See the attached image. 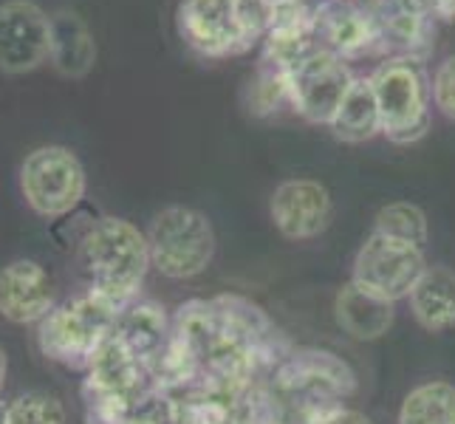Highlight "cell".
Returning a JSON list of instances; mask_svg holds the SVG:
<instances>
[{"label": "cell", "mask_w": 455, "mask_h": 424, "mask_svg": "<svg viewBox=\"0 0 455 424\" xmlns=\"http://www.w3.org/2000/svg\"><path fill=\"white\" fill-rule=\"evenodd\" d=\"M382 114V133L396 145H413L430 131L433 83L416 57L396 54L371 74Z\"/></svg>", "instance_id": "obj_4"}, {"label": "cell", "mask_w": 455, "mask_h": 424, "mask_svg": "<svg viewBox=\"0 0 455 424\" xmlns=\"http://www.w3.org/2000/svg\"><path fill=\"white\" fill-rule=\"evenodd\" d=\"M277 232L289 241H311L328 229L334 218L331 193L320 181L289 179L272 193L269 204Z\"/></svg>", "instance_id": "obj_11"}, {"label": "cell", "mask_w": 455, "mask_h": 424, "mask_svg": "<svg viewBox=\"0 0 455 424\" xmlns=\"http://www.w3.org/2000/svg\"><path fill=\"white\" fill-rule=\"evenodd\" d=\"M328 128L339 141H348V145H359V141H368L376 133H382V114L371 76H356Z\"/></svg>", "instance_id": "obj_18"}, {"label": "cell", "mask_w": 455, "mask_h": 424, "mask_svg": "<svg viewBox=\"0 0 455 424\" xmlns=\"http://www.w3.org/2000/svg\"><path fill=\"white\" fill-rule=\"evenodd\" d=\"M97 60V43L80 14L60 9L52 18V66L62 76H85Z\"/></svg>", "instance_id": "obj_17"}, {"label": "cell", "mask_w": 455, "mask_h": 424, "mask_svg": "<svg viewBox=\"0 0 455 424\" xmlns=\"http://www.w3.org/2000/svg\"><path fill=\"white\" fill-rule=\"evenodd\" d=\"M411 311L421 328L438 334L455 325V269L427 266L411 292Z\"/></svg>", "instance_id": "obj_16"}, {"label": "cell", "mask_w": 455, "mask_h": 424, "mask_svg": "<svg viewBox=\"0 0 455 424\" xmlns=\"http://www.w3.org/2000/svg\"><path fill=\"white\" fill-rule=\"evenodd\" d=\"M433 102L444 116L455 119V54L435 68L433 76Z\"/></svg>", "instance_id": "obj_23"}, {"label": "cell", "mask_w": 455, "mask_h": 424, "mask_svg": "<svg viewBox=\"0 0 455 424\" xmlns=\"http://www.w3.org/2000/svg\"><path fill=\"white\" fill-rule=\"evenodd\" d=\"M57 306L54 280L37 260H12L0 269V317L14 325H37Z\"/></svg>", "instance_id": "obj_12"}, {"label": "cell", "mask_w": 455, "mask_h": 424, "mask_svg": "<svg viewBox=\"0 0 455 424\" xmlns=\"http://www.w3.org/2000/svg\"><path fill=\"white\" fill-rule=\"evenodd\" d=\"M286 80L289 100L297 114L314 124H331L337 108L342 105L356 76L337 52L320 45V49L291 62L286 68Z\"/></svg>", "instance_id": "obj_7"}, {"label": "cell", "mask_w": 455, "mask_h": 424, "mask_svg": "<svg viewBox=\"0 0 455 424\" xmlns=\"http://www.w3.org/2000/svg\"><path fill=\"white\" fill-rule=\"evenodd\" d=\"M283 105H291L286 68H280L277 62L263 60L258 76L249 85V111L255 116H272Z\"/></svg>", "instance_id": "obj_21"}, {"label": "cell", "mask_w": 455, "mask_h": 424, "mask_svg": "<svg viewBox=\"0 0 455 424\" xmlns=\"http://www.w3.org/2000/svg\"><path fill=\"white\" fill-rule=\"evenodd\" d=\"M272 18L269 0H184L179 23L190 49L204 57H229L246 52Z\"/></svg>", "instance_id": "obj_3"}, {"label": "cell", "mask_w": 455, "mask_h": 424, "mask_svg": "<svg viewBox=\"0 0 455 424\" xmlns=\"http://www.w3.org/2000/svg\"><path fill=\"white\" fill-rule=\"evenodd\" d=\"M280 388L286 390L291 399H300L306 419L314 413L331 411L337 399L348 396L356 380L354 371L325 351H297L291 354L277 371Z\"/></svg>", "instance_id": "obj_9"}, {"label": "cell", "mask_w": 455, "mask_h": 424, "mask_svg": "<svg viewBox=\"0 0 455 424\" xmlns=\"http://www.w3.org/2000/svg\"><path fill=\"white\" fill-rule=\"evenodd\" d=\"M4 419H6V404L0 402V424H4Z\"/></svg>", "instance_id": "obj_27"}, {"label": "cell", "mask_w": 455, "mask_h": 424, "mask_svg": "<svg viewBox=\"0 0 455 424\" xmlns=\"http://www.w3.org/2000/svg\"><path fill=\"white\" fill-rule=\"evenodd\" d=\"M85 167L68 148H37L20 164L23 198L43 218L68 215L85 198Z\"/></svg>", "instance_id": "obj_6"}, {"label": "cell", "mask_w": 455, "mask_h": 424, "mask_svg": "<svg viewBox=\"0 0 455 424\" xmlns=\"http://www.w3.org/2000/svg\"><path fill=\"white\" fill-rule=\"evenodd\" d=\"M407 6H416L425 14H438V18H455V0H407Z\"/></svg>", "instance_id": "obj_25"}, {"label": "cell", "mask_w": 455, "mask_h": 424, "mask_svg": "<svg viewBox=\"0 0 455 424\" xmlns=\"http://www.w3.org/2000/svg\"><path fill=\"white\" fill-rule=\"evenodd\" d=\"M114 334L150 368L153 359L164 351V345L172 334V323L167 320V314L159 303L133 300L128 308H122Z\"/></svg>", "instance_id": "obj_15"}, {"label": "cell", "mask_w": 455, "mask_h": 424, "mask_svg": "<svg viewBox=\"0 0 455 424\" xmlns=\"http://www.w3.org/2000/svg\"><path fill=\"white\" fill-rule=\"evenodd\" d=\"M150 266L170 280H190L207 272L215 258L210 218L190 207H167L148 227Z\"/></svg>", "instance_id": "obj_5"}, {"label": "cell", "mask_w": 455, "mask_h": 424, "mask_svg": "<svg viewBox=\"0 0 455 424\" xmlns=\"http://www.w3.org/2000/svg\"><path fill=\"white\" fill-rule=\"evenodd\" d=\"M320 40H325V49L337 52L342 60L368 52L371 45L382 43V23L371 18L365 9L351 4H337L328 9L323 18H317Z\"/></svg>", "instance_id": "obj_14"}, {"label": "cell", "mask_w": 455, "mask_h": 424, "mask_svg": "<svg viewBox=\"0 0 455 424\" xmlns=\"http://www.w3.org/2000/svg\"><path fill=\"white\" fill-rule=\"evenodd\" d=\"M425 269H427L425 249L387 238V235L379 232H371V238L359 246V252L354 258L351 280L356 286L368 289L371 294H379L385 300L396 303L402 297H411Z\"/></svg>", "instance_id": "obj_8"}, {"label": "cell", "mask_w": 455, "mask_h": 424, "mask_svg": "<svg viewBox=\"0 0 455 424\" xmlns=\"http://www.w3.org/2000/svg\"><path fill=\"white\" fill-rule=\"evenodd\" d=\"M373 232L387 235V238H396L404 244H413L419 249L427 246L430 238V227H427V215L421 207L411 201H396V204H387L379 212H376V221H373Z\"/></svg>", "instance_id": "obj_20"}, {"label": "cell", "mask_w": 455, "mask_h": 424, "mask_svg": "<svg viewBox=\"0 0 455 424\" xmlns=\"http://www.w3.org/2000/svg\"><path fill=\"white\" fill-rule=\"evenodd\" d=\"M4 424H66V407L49 390H26L6 402Z\"/></svg>", "instance_id": "obj_22"}, {"label": "cell", "mask_w": 455, "mask_h": 424, "mask_svg": "<svg viewBox=\"0 0 455 424\" xmlns=\"http://www.w3.org/2000/svg\"><path fill=\"white\" fill-rule=\"evenodd\" d=\"M122 308L105 294L85 289L57 303L49 317L37 323V348L45 359L68 368H83L100 345L114 334Z\"/></svg>", "instance_id": "obj_2"}, {"label": "cell", "mask_w": 455, "mask_h": 424, "mask_svg": "<svg viewBox=\"0 0 455 424\" xmlns=\"http://www.w3.org/2000/svg\"><path fill=\"white\" fill-rule=\"evenodd\" d=\"M399 424H455V385L433 380L404 396Z\"/></svg>", "instance_id": "obj_19"}, {"label": "cell", "mask_w": 455, "mask_h": 424, "mask_svg": "<svg viewBox=\"0 0 455 424\" xmlns=\"http://www.w3.org/2000/svg\"><path fill=\"white\" fill-rule=\"evenodd\" d=\"M52 57V18L31 0L0 6V71L26 74Z\"/></svg>", "instance_id": "obj_10"}, {"label": "cell", "mask_w": 455, "mask_h": 424, "mask_svg": "<svg viewBox=\"0 0 455 424\" xmlns=\"http://www.w3.org/2000/svg\"><path fill=\"white\" fill-rule=\"evenodd\" d=\"M6 373H9V359H6L4 345H0V390H4V385H6Z\"/></svg>", "instance_id": "obj_26"}, {"label": "cell", "mask_w": 455, "mask_h": 424, "mask_svg": "<svg viewBox=\"0 0 455 424\" xmlns=\"http://www.w3.org/2000/svg\"><path fill=\"white\" fill-rule=\"evenodd\" d=\"M303 424H371L363 413L356 411H345V407H331V411L314 413Z\"/></svg>", "instance_id": "obj_24"}, {"label": "cell", "mask_w": 455, "mask_h": 424, "mask_svg": "<svg viewBox=\"0 0 455 424\" xmlns=\"http://www.w3.org/2000/svg\"><path fill=\"white\" fill-rule=\"evenodd\" d=\"M76 260L88 277V289L128 308L139 300V289L150 269L148 235L124 218H100L80 238Z\"/></svg>", "instance_id": "obj_1"}, {"label": "cell", "mask_w": 455, "mask_h": 424, "mask_svg": "<svg viewBox=\"0 0 455 424\" xmlns=\"http://www.w3.org/2000/svg\"><path fill=\"white\" fill-rule=\"evenodd\" d=\"M334 317L339 328L354 340H379L394 325V303L379 294H371L368 289L356 286L351 280L348 286L339 289L334 300Z\"/></svg>", "instance_id": "obj_13"}]
</instances>
